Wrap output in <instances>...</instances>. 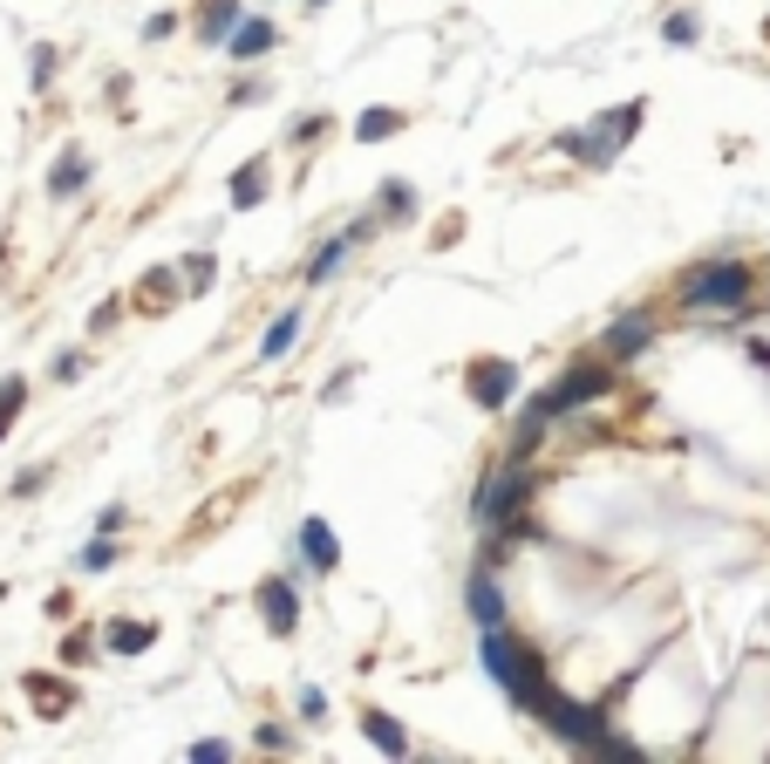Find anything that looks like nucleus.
Returning a JSON list of instances; mask_svg holds the SVG:
<instances>
[{"label": "nucleus", "instance_id": "obj_1", "mask_svg": "<svg viewBox=\"0 0 770 764\" xmlns=\"http://www.w3.org/2000/svg\"><path fill=\"white\" fill-rule=\"evenodd\" d=\"M477 656H484V676L505 690L511 710H539V697H546V662H539L532 641H518V635H505V628H484Z\"/></svg>", "mask_w": 770, "mask_h": 764}, {"label": "nucleus", "instance_id": "obj_2", "mask_svg": "<svg viewBox=\"0 0 770 764\" xmlns=\"http://www.w3.org/2000/svg\"><path fill=\"white\" fill-rule=\"evenodd\" d=\"M532 716L546 723L552 737H566V744H573L580 757H627V764L641 757V751H634L627 737H614V731H606V716H600V710H587V703H566L559 690H546Z\"/></svg>", "mask_w": 770, "mask_h": 764}, {"label": "nucleus", "instance_id": "obj_3", "mask_svg": "<svg viewBox=\"0 0 770 764\" xmlns=\"http://www.w3.org/2000/svg\"><path fill=\"white\" fill-rule=\"evenodd\" d=\"M743 301H750V266L743 260H716V266H696V273L682 280V307L688 314H709L716 307V314L737 321Z\"/></svg>", "mask_w": 770, "mask_h": 764}, {"label": "nucleus", "instance_id": "obj_4", "mask_svg": "<svg viewBox=\"0 0 770 764\" xmlns=\"http://www.w3.org/2000/svg\"><path fill=\"white\" fill-rule=\"evenodd\" d=\"M634 130H641V103H621V109L593 116L587 130H566V137H559V150H566V157H580L587 171H606V165L621 157V144H627Z\"/></svg>", "mask_w": 770, "mask_h": 764}, {"label": "nucleus", "instance_id": "obj_5", "mask_svg": "<svg viewBox=\"0 0 770 764\" xmlns=\"http://www.w3.org/2000/svg\"><path fill=\"white\" fill-rule=\"evenodd\" d=\"M614 389V362H573L546 396H539V410L559 423V417H573V410H587V404H600V396Z\"/></svg>", "mask_w": 770, "mask_h": 764}, {"label": "nucleus", "instance_id": "obj_6", "mask_svg": "<svg viewBox=\"0 0 770 764\" xmlns=\"http://www.w3.org/2000/svg\"><path fill=\"white\" fill-rule=\"evenodd\" d=\"M525 499H532V464H498L492 478H484V492H477V526H505V519L525 512Z\"/></svg>", "mask_w": 770, "mask_h": 764}, {"label": "nucleus", "instance_id": "obj_7", "mask_svg": "<svg viewBox=\"0 0 770 764\" xmlns=\"http://www.w3.org/2000/svg\"><path fill=\"white\" fill-rule=\"evenodd\" d=\"M464 608L477 628H505V587H498V567L492 559H477L471 580H464Z\"/></svg>", "mask_w": 770, "mask_h": 764}, {"label": "nucleus", "instance_id": "obj_8", "mask_svg": "<svg viewBox=\"0 0 770 764\" xmlns=\"http://www.w3.org/2000/svg\"><path fill=\"white\" fill-rule=\"evenodd\" d=\"M647 342H655V314H621V321H606V335H600V348H606V362H634V355H647Z\"/></svg>", "mask_w": 770, "mask_h": 764}, {"label": "nucleus", "instance_id": "obj_9", "mask_svg": "<svg viewBox=\"0 0 770 764\" xmlns=\"http://www.w3.org/2000/svg\"><path fill=\"white\" fill-rule=\"evenodd\" d=\"M518 389V362H477L471 369V404L477 410H505Z\"/></svg>", "mask_w": 770, "mask_h": 764}, {"label": "nucleus", "instance_id": "obj_10", "mask_svg": "<svg viewBox=\"0 0 770 764\" xmlns=\"http://www.w3.org/2000/svg\"><path fill=\"white\" fill-rule=\"evenodd\" d=\"M300 559L314 574H335L341 567V540H335L328 519H300Z\"/></svg>", "mask_w": 770, "mask_h": 764}, {"label": "nucleus", "instance_id": "obj_11", "mask_svg": "<svg viewBox=\"0 0 770 764\" xmlns=\"http://www.w3.org/2000/svg\"><path fill=\"white\" fill-rule=\"evenodd\" d=\"M260 615H266L273 635H294V621H300V594H294V580H266V587H260Z\"/></svg>", "mask_w": 770, "mask_h": 764}, {"label": "nucleus", "instance_id": "obj_12", "mask_svg": "<svg viewBox=\"0 0 770 764\" xmlns=\"http://www.w3.org/2000/svg\"><path fill=\"white\" fill-rule=\"evenodd\" d=\"M273 49V21H246V14H239V28L225 34V55L232 62H260Z\"/></svg>", "mask_w": 770, "mask_h": 764}, {"label": "nucleus", "instance_id": "obj_13", "mask_svg": "<svg viewBox=\"0 0 770 764\" xmlns=\"http://www.w3.org/2000/svg\"><path fill=\"white\" fill-rule=\"evenodd\" d=\"M546 430H552V417L539 410V396H532V404H525V417H518V430H511V451H505V458H511V464H532V451H539Z\"/></svg>", "mask_w": 770, "mask_h": 764}, {"label": "nucleus", "instance_id": "obj_14", "mask_svg": "<svg viewBox=\"0 0 770 764\" xmlns=\"http://www.w3.org/2000/svg\"><path fill=\"white\" fill-rule=\"evenodd\" d=\"M355 253V239L341 232V239H320V247H314V260H307V287H328V280L341 273V260Z\"/></svg>", "mask_w": 770, "mask_h": 764}, {"label": "nucleus", "instance_id": "obj_15", "mask_svg": "<svg viewBox=\"0 0 770 764\" xmlns=\"http://www.w3.org/2000/svg\"><path fill=\"white\" fill-rule=\"evenodd\" d=\"M232 28H239V0H205V14H198V42H205V49H225Z\"/></svg>", "mask_w": 770, "mask_h": 764}, {"label": "nucleus", "instance_id": "obj_16", "mask_svg": "<svg viewBox=\"0 0 770 764\" xmlns=\"http://www.w3.org/2000/svg\"><path fill=\"white\" fill-rule=\"evenodd\" d=\"M83 185H89V157H83V150H62L55 171H49V191H55V198H75Z\"/></svg>", "mask_w": 770, "mask_h": 764}, {"label": "nucleus", "instance_id": "obj_17", "mask_svg": "<svg viewBox=\"0 0 770 764\" xmlns=\"http://www.w3.org/2000/svg\"><path fill=\"white\" fill-rule=\"evenodd\" d=\"M294 342H300V307H287V314H279L273 328H266V342H260V362H279V355H287Z\"/></svg>", "mask_w": 770, "mask_h": 764}, {"label": "nucleus", "instance_id": "obj_18", "mask_svg": "<svg viewBox=\"0 0 770 764\" xmlns=\"http://www.w3.org/2000/svg\"><path fill=\"white\" fill-rule=\"evenodd\" d=\"M361 731H369V744H382L389 757H402V751H410V737H402V723H395L389 710H369V716H361Z\"/></svg>", "mask_w": 770, "mask_h": 764}, {"label": "nucleus", "instance_id": "obj_19", "mask_svg": "<svg viewBox=\"0 0 770 764\" xmlns=\"http://www.w3.org/2000/svg\"><path fill=\"white\" fill-rule=\"evenodd\" d=\"M260 198H266V157H253V165L232 178V206H239V212H253Z\"/></svg>", "mask_w": 770, "mask_h": 764}, {"label": "nucleus", "instance_id": "obj_20", "mask_svg": "<svg viewBox=\"0 0 770 764\" xmlns=\"http://www.w3.org/2000/svg\"><path fill=\"white\" fill-rule=\"evenodd\" d=\"M150 641H157L150 621H109V649H116V656H144Z\"/></svg>", "mask_w": 770, "mask_h": 764}, {"label": "nucleus", "instance_id": "obj_21", "mask_svg": "<svg viewBox=\"0 0 770 764\" xmlns=\"http://www.w3.org/2000/svg\"><path fill=\"white\" fill-rule=\"evenodd\" d=\"M395 130H402V116H395V109H382V103H376V109H361V124H355V137H361V144H382V137H395Z\"/></svg>", "mask_w": 770, "mask_h": 764}, {"label": "nucleus", "instance_id": "obj_22", "mask_svg": "<svg viewBox=\"0 0 770 764\" xmlns=\"http://www.w3.org/2000/svg\"><path fill=\"white\" fill-rule=\"evenodd\" d=\"M376 212L395 219V226H402V219H416V191H410V185H382V191H376Z\"/></svg>", "mask_w": 770, "mask_h": 764}, {"label": "nucleus", "instance_id": "obj_23", "mask_svg": "<svg viewBox=\"0 0 770 764\" xmlns=\"http://www.w3.org/2000/svg\"><path fill=\"white\" fill-rule=\"evenodd\" d=\"M75 567H83V574H109L116 567V533H96L83 553H75Z\"/></svg>", "mask_w": 770, "mask_h": 764}, {"label": "nucleus", "instance_id": "obj_24", "mask_svg": "<svg viewBox=\"0 0 770 764\" xmlns=\"http://www.w3.org/2000/svg\"><path fill=\"white\" fill-rule=\"evenodd\" d=\"M28 410V383L21 376H8V383H0V444H8V423Z\"/></svg>", "mask_w": 770, "mask_h": 764}, {"label": "nucleus", "instance_id": "obj_25", "mask_svg": "<svg viewBox=\"0 0 770 764\" xmlns=\"http://www.w3.org/2000/svg\"><path fill=\"white\" fill-rule=\"evenodd\" d=\"M662 42H675V49L703 42V21H696V14H668V21H662Z\"/></svg>", "mask_w": 770, "mask_h": 764}, {"label": "nucleus", "instance_id": "obj_26", "mask_svg": "<svg viewBox=\"0 0 770 764\" xmlns=\"http://www.w3.org/2000/svg\"><path fill=\"white\" fill-rule=\"evenodd\" d=\"M28 75H34V90H49V83H55V49H49V42L34 49V69H28Z\"/></svg>", "mask_w": 770, "mask_h": 764}, {"label": "nucleus", "instance_id": "obj_27", "mask_svg": "<svg viewBox=\"0 0 770 764\" xmlns=\"http://www.w3.org/2000/svg\"><path fill=\"white\" fill-rule=\"evenodd\" d=\"M49 485V464H28L21 478H14V499H34V492H42Z\"/></svg>", "mask_w": 770, "mask_h": 764}, {"label": "nucleus", "instance_id": "obj_28", "mask_svg": "<svg viewBox=\"0 0 770 764\" xmlns=\"http://www.w3.org/2000/svg\"><path fill=\"white\" fill-rule=\"evenodd\" d=\"M191 757H198V764H219V757H232V744H225V737H198Z\"/></svg>", "mask_w": 770, "mask_h": 764}, {"label": "nucleus", "instance_id": "obj_29", "mask_svg": "<svg viewBox=\"0 0 770 764\" xmlns=\"http://www.w3.org/2000/svg\"><path fill=\"white\" fill-rule=\"evenodd\" d=\"M28 690L42 703H68V682H49V676H28Z\"/></svg>", "mask_w": 770, "mask_h": 764}, {"label": "nucleus", "instance_id": "obj_30", "mask_svg": "<svg viewBox=\"0 0 770 764\" xmlns=\"http://www.w3.org/2000/svg\"><path fill=\"white\" fill-rule=\"evenodd\" d=\"M184 273H191V294H198V287H212V253H191Z\"/></svg>", "mask_w": 770, "mask_h": 764}, {"label": "nucleus", "instance_id": "obj_31", "mask_svg": "<svg viewBox=\"0 0 770 764\" xmlns=\"http://www.w3.org/2000/svg\"><path fill=\"white\" fill-rule=\"evenodd\" d=\"M320 130H328V116H320V109H314V116H300V124H294V144H314Z\"/></svg>", "mask_w": 770, "mask_h": 764}, {"label": "nucleus", "instance_id": "obj_32", "mask_svg": "<svg viewBox=\"0 0 770 764\" xmlns=\"http://www.w3.org/2000/svg\"><path fill=\"white\" fill-rule=\"evenodd\" d=\"M260 751H294V737L279 731V723H260Z\"/></svg>", "mask_w": 770, "mask_h": 764}, {"label": "nucleus", "instance_id": "obj_33", "mask_svg": "<svg viewBox=\"0 0 770 764\" xmlns=\"http://www.w3.org/2000/svg\"><path fill=\"white\" fill-rule=\"evenodd\" d=\"M300 716H328V697H320L314 682H300Z\"/></svg>", "mask_w": 770, "mask_h": 764}, {"label": "nucleus", "instance_id": "obj_34", "mask_svg": "<svg viewBox=\"0 0 770 764\" xmlns=\"http://www.w3.org/2000/svg\"><path fill=\"white\" fill-rule=\"evenodd\" d=\"M124 519H130L124 505H103V512H96V533H124Z\"/></svg>", "mask_w": 770, "mask_h": 764}, {"label": "nucleus", "instance_id": "obj_35", "mask_svg": "<svg viewBox=\"0 0 770 764\" xmlns=\"http://www.w3.org/2000/svg\"><path fill=\"white\" fill-rule=\"evenodd\" d=\"M116 314H124V307H116V301H96V314H89V328L103 335V328H116Z\"/></svg>", "mask_w": 770, "mask_h": 764}, {"label": "nucleus", "instance_id": "obj_36", "mask_svg": "<svg viewBox=\"0 0 770 764\" xmlns=\"http://www.w3.org/2000/svg\"><path fill=\"white\" fill-rule=\"evenodd\" d=\"M171 28H178L171 14H150V21H144V42H165V34H171Z\"/></svg>", "mask_w": 770, "mask_h": 764}, {"label": "nucleus", "instance_id": "obj_37", "mask_svg": "<svg viewBox=\"0 0 770 764\" xmlns=\"http://www.w3.org/2000/svg\"><path fill=\"white\" fill-rule=\"evenodd\" d=\"M83 376V355H55V383H75Z\"/></svg>", "mask_w": 770, "mask_h": 764}, {"label": "nucleus", "instance_id": "obj_38", "mask_svg": "<svg viewBox=\"0 0 770 764\" xmlns=\"http://www.w3.org/2000/svg\"><path fill=\"white\" fill-rule=\"evenodd\" d=\"M307 8H328V0H307Z\"/></svg>", "mask_w": 770, "mask_h": 764}]
</instances>
